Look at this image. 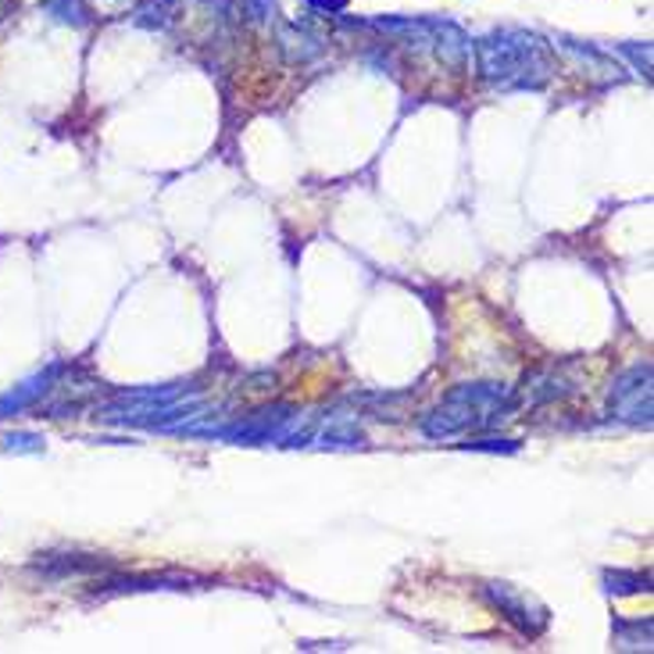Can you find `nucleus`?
I'll use <instances>...</instances> for the list:
<instances>
[{
	"instance_id": "nucleus-6",
	"label": "nucleus",
	"mask_w": 654,
	"mask_h": 654,
	"mask_svg": "<svg viewBox=\"0 0 654 654\" xmlns=\"http://www.w3.org/2000/svg\"><path fill=\"white\" fill-rule=\"evenodd\" d=\"M175 8H180V0H140L137 11H132V22L143 29H169Z\"/></svg>"
},
{
	"instance_id": "nucleus-12",
	"label": "nucleus",
	"mask_w": 654,
	"mask_h": 654,
	"mask_svg": "<svg viewBox=\"0 0 654 654\" xmlns=\"http://www.w3.org/2000/svg\"><path fill=\"white\" fill-rule=\"evenodd\" d=\"M304 8H311V14H336L347 8V0H301Z\"/></svg>"
},
{
	"instance_id": "nucleus-11",
	"label": "nucleus",
	"mask_w": 654,
	"mask_h": 654,
	"mask_svg": "<svg viewBox=\"0 0 654 654\" xmlns=\"http://www.w3.org/2000/svg\"><path fill=\"white\" fill-rule=\"evenodd\" d=\"M465 448L469 451H504V454H515L518 443L515 440H469Z\"/></svg>"
},
{
	"instance_id": "nucleus-10",
	"label": "nucleus",
	"mask_w": 654,
	"mask_h": 654,
	"mask_svg": "<svg viewBox=\"0 0 654 654\" xmlns=\"http://www.w3.org/2000/svg\"><path fill=\"white\" fill-rule=\"evenodd\" d=\"M619 51L633 57V65L641 68V76H651V43H619Z\"/></svg>"
},
{
	"instance_id": "nucleus-9",
	"label": "nucleus",
	"mask_w": 654,
	"mask_h": 654,
	"mask_svg": "<svg viewBox=\"0 0 654 654\" xmlns=\"http://www.w3.org/2000/svg\"><path fill=\"white\" fill-rule=\"evenodd\" d=\"M47 8H51L62 22H72V25H86V22H90V11H86V8L79 4V0H51Z\"/></svg>"
},
{
	"instance_id": "nucleus-3",
	"label": "nucleus",
	"mask_w": 654,
	"mask_h": 654,
	"mask_svg": "<svg viewBox=\"0 0 654 654\" xmlns=\"http://www.w3.org/2000/svg\"><path fill=\"white\" fill-rule=\"evenodd\" d=\"M612 415L630 426H651V365H633L626 368L608 394Z\"/></svg>"
},
{
	"instance_id": "nucleus-4",
	"label": "nucleus",
	"mask_w": 654,
	"mask_h": 654,
	"mask_svg": "<svg viewBox=\"0 0 654 654\" xmlns=\"http://www.w3.org/2000/svg\"><path fill=\"white\" fill-rule=\"evenodd\" d=\"M483 593H486V601L494 604L497 612H501L504 619H508L518 633L537 636V633L547 626V608L533 601L529 593L515 590V587H508V583H490Z\"/></svg>"
},
{
	"instance_id": "nucleus-1",
	"label": "nucleus",
	"mask_w": 654,
	"mask_h": 654,
	"mask_svg": "<svg viewBox=\"0 0 654 654\" xmlns=\"http://www.w3.org/2000/svg\"><path fill=\"white\" fill-rule=\"evenodd\" d=\"M480 76L494 90H540L551 79L555 62L544 36L526 29H494L475 40Z\"/></svg>"
},
{
	"instance_id": "nucleus-8",
	"label": "nucleus",
	"mask_w": 654,
	"mask_h": 654,
	"mask_svg": "<svg viewBox=\"0 0 654 654\" xmlns=\"http://www.w3.org/2000/svg\"><path fill=\"white\" fill-rule=\"evenodd\" d=\"M240 4V19L247 22H276L279 19V8L272 0H236Z\"/></svg>"
},
{
	"instance_id": "nucleus-7",
	"label": "nucleus",
	"mask_w": 654,
	"mask_h": 654,
	"mask_svg": "<svg viewBox=\"0 0 654 654\" xmlns=\"http://www.w3.org/2000/svg\"><path fill=\"white\" fill-rule=\"evenodd\" d=\"M604 583H608V593H647L651 590V576L644 572H604Z\"/></svg>"
},
{
	"instance_id": "nucleus-13",
	"label": "nucleus",
	"mask_w": 654,
	"mask_h": 654,
	"mask_svg": "<svg viewBox=\"0 0 654 654\" xmlns=\"http://www.w3.org/2000/svg\"><path fill=\"white\" fill-rule=\"evenodd\" d=\"M14 4H19V0H0V22H4L8 14L14 11Z\"/></svg>"
},
{
	"instance_id": "nucleus-5",
	"label": "nucleus",
	"mask_w": 654,
	"mask_h": 654,
	"mask_svg": "<svg viewBox=\"0 0 654 654\" xmlns=\"http://www.w3.org/2000/svg\"><path fill=\"white\" fill-rule=\"evenodd\" d=\"M279 51L290 65H308L325 51V43L322 36L308 33V29H301V22H297V25H279Z\"/></svg>"
},
{
	"instance_id": "nucleus-2",
	"label": "nucleus",
	"mask_w": 654,
	"mask_h": 654,
	"mask_svg": "<svg viewBox=\"0 0 654 654\" xmlns=\"http://www.w3.org/2000/svg\"><path fill=\"white\" fill-rule=\"evenodd\" d=\"M518 397L504 383H458L422 419L426 437H458L501 426L515 411Z\"/></svg>"
}]
</instances>
